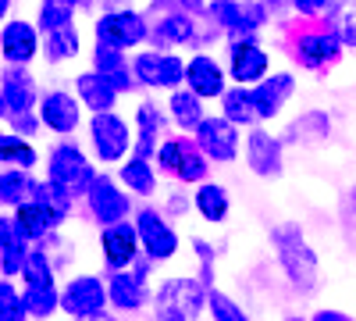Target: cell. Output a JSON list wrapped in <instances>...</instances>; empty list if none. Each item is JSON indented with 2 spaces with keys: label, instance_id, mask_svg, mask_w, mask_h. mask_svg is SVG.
<instances>
[{
  "label": "cell",
  "instance_id": "4",
  "mask_svg": "<svg viewBox=\"0 0 356 321\" xmlns=\"http://www.w3.org/2000/svg\"><path fill=\"white\" fill-rule=\"evenodd\" d=\"M47 179L54 186H61L68 196H86L97 179V168L75 143H57L47 157Z\"/></svg>",
  "mask_w": 356,
  "mask_h": 321
},
{
  "label": "cell",
  "instance_id": "51",
  "mask_svg": "<svg viewBox=\"0 0 356 321\" xmlns=\"http://www.w3.org/2000/svg\"><path fill=\"white\" fill-rule=\"evenodd\" d=\"M349 208H353V214H356V186H353V193H349Z\"/></svg>",
  "mask_w": 356,
  "mask_h": 321
},
{
  "label": "cell",
  "instance_id": "40",
  "mask_svg": "<svg viewBox=\"0 0 356 321\" xmlns=\"http://www.w3.org/2000/svg\"><path fill=\"white\" fill-rule=\"evenodd\" d=\"M25 318H33L29 304H25V293H18L15 282L4 279L0 282V321H25Z\"/></svg>",
  "mask_w": 356,
  "mask_h": 321
},
{
  "label": "cell",
  "instance_id": "22",
  "mask_svg": "<svg viewBox=\"0 0 356 321\" xmlns=\"http://www.w3.org/2000/svg\"><path fill=\"white\" fill-rule=\"evenodd\" d=\"M292 93H296V75H292V72H271L267 79H260V82L253 86V100H257L260 122L278 118Z\"/></svg>",
  "mask_w": 356,
  "mask_h": 321
},
{
  "label": "cell",
  "instance_id": "14",
  "mask_svg": "<svg viewBox=\"0 0 356 321\" xmlns=\"http://www.w3.org/2000/svg\"><path fill=\"white\" fill-rule=\"evenodd\" d=\"M40 107V90L36 79L25 72V65H8L4 79H0V111L4 118H15V114H29Z\"/></svg>",
  "mask_w": 356,
  "mask_h": 321
},
{
  "label": "cell",
  "instance_id": "43",
  "mask_svg": "<svg viewBox=\"0 0 356 321\" xmlns=\"http://www.w3.org/2000/svg\"><path fill=\"white\" fill-rule=\"evenodd\" d=\"M211 318L214 321H250V314L235 304L232 297L218 293V289H211Z\"/></svg>",
  "mask_w": 356,
  "mask_h": 321
},
{
  "label": "cell",
  "instance_id": "25",
  "mask_svg": "<svg viewBox=\"0 0 356 321\" xmlns=\"http://www.w3.org/2000/svg\"><path fill=\"white\" fill-rule=\"evenodd\" d=\"M186 86L193 93H200L203 100H221L225 97V68L214 61L211 54H196L193 61H189V68H186Z\"/></svg>",
  "mask_w": 356,
  "mask_h": 321
},
{
  "label": "cell",
  "instance_id": "54",
  "mask_svg": "<svg viewBox=\"0 0 356 321\" xmlns=\"http://www.w3.org/2000/svg\"><path fill=\"white\" fill-rule=\"evenodd\" d=\"M107 4H122V0H107Z\"/></svg>",
  "mask_w": 356,
  "mask_h": 321
},
{
  "label": "cell",
  "instance_id": "1",
  "mask_svg": "<svg viewBox=\"0 0 356 321\" xmlns=\"http://www.w3.org/2000/svg\"><path fill=\"white\" fill-rule=\"evenodd\" d=\"M271 246H275V253H278V265L285 268L289 282L300 289V293H314L321 268H317V253H314V246L307 243L303 228L296 225V221L275 225V228H271Z\"/></svg>",
  "mask_w": 356,
  "mask_h": 321
},
{
  "label": "cell",
  "instance_id": "6",
  "mask_svg": "<svg viewBox=\"0 0 356 321\" xmlns=\"http://www.w3.org/2000/svg\"><path fill=\"white\" fill-rule=\"evenodd\" d=\"M186 68L189 61L175 57L168 50H143L132 57V72L139 79V86H150V90H178L186 82Z\"/></svg>",
  "mask_w": 356,
  "mask_h": 321
},
{
  "label": "cell",
  "instance_id": "31",
  "mask_svg": "<svg viewBox=\"0 0 356 321\" xmlns=\"http://www.w3.org/2000/svg\"><path fill=\"white\" fill-rule=\"evenodd\" d=\"M36 179L29 175L25 168H4L0 175V200H4V208H22L36 196Z\"/></svg>",
  "mask_w": 356,
  "mask_h": 321
},
{
  "label": "cell",
  "instance_id": "29",
  "mask_svg": "<svg viewBox=\"0 0 356 321\" xmlns=\"http://www.w3.org/2000/svg\"><path fill=\"white\" fill-rule=\"evenodd\" d=\"M221 114L228 122L235 125H253L260 122V114H257V100H253V86H228L225 97H221Z\"/></svg>",
  "mask_w": 356,
  "mask_h": 321
},
{
  "label": "cell",
  "instance_id": "10",
  "mask_svg": "<svg viewBox=\"0 0 356 321\" xmlns=\"http://www.w3.org/2000/svg\"><path fill=\"white\" fill-rule=\"evenodd\" d=\"M107 304H111L107 282H100L97 275H75V279L65 285V293H61V307H65L72 318H79V321L104 314Z\"/></svg>",
  "mask_w": 356,
  "mask_h": 321
},
{
  "label": "cell",
  "instance_id": "23",
  "mask_svg": "<svg viewBox=\"0 0 356 321\" xmlns=\"http://www.w3.org/2000/svg\"><path fill=\"white\" fill-rule=\"evenodd\" d=\"M0 50H4L8 65H29L40 54V25L33 22H4V33H0Z\"/></svg>",
  "mask_w": 356,
  "mask_h": 321
},
{
  "label": "cell",
  "instance_id": "12",
  "mask_svg": "<svg viewBox=\"0 0 356 321\" xmlns=\"http://www.w3.org/2000/svg\"><path fill=\"white\" fill-rule=\"evenodd\" d=\"M150 265H154V257H139L129 272H114L111 275V282H107L111 307H118V311H139L146 304V297H150V289H146Z\"/></svg>",
  "mask_w": 356,
  "mask_h": 321
},
{
  "label": "cell",
  "instance_id": "19",
  "mask_svg": "<svg viewBox=\"0 0 356 321\" xmlns=\"http://www.w3.org/2000/svg\"><path fill=\"white\" fill-rule=\"evenodd\" d=\"M150 43H154L157 50L200 43V25H196L193 11L175 8V11H168V15H157V22H154V29H150Z\"/></svg>",
  "mask_w": 356,
  "mask_h": 321
},
{
  "label": "cell",
  "instance_id": "11",
  "mask_svg": "<svg viewBox=\"0 0 356 321\" xmlns=\"http://www.w3.org/2000/svg\"><path fill=\"white\" fill-rule=\"evenodd\" d=\"M139 246H143L139 228L129 218L125 221H114V225H104V232H100V250H104V260H107L111 272L132 268L136 260H139Z\"/></svg>",
  "mask_w": 356,
  "mask_h": 321
},
{
  "label": "cell",
  "instance_id": "2",
  "mask_svg": "<svg viewBox=\"0 0 356 321\" xmlns=\"http://www.w3.org/2000/svg\"><path fill=\"white\" fill-rule=\"evenodd\" d=\"M211 307V285L203 279H168L157 285L154 314L157 321H196Z\"/></svg>",
  "mask_w": 356,
  "mask_h": 321
},
{
  "label": "cell",
  "instance_id": "35",
  "mask_svg": "<svg viewBox=\"0 0 356 321\" xmlns=\"http://www.w3.org/2000/svg\"><path fill=\"white\" fill-rule=\"evenodd\" d=\"M328 29L346 43L356 47V0H332L328 4Z\"/></svg>",
  "mask_w": 356,
  "mask_h": 321
},
{
  "label": "cell",
  "instance_id": "33",
  "mask_svg": "<svg viewBox=\"0 0 356 321\" xmlns=\"http://www.w3.org/2000/svg\"><path fill=\"white\" fill-rule=\"evenodd\" d=\"M79 8H82V0H43V4H40V15H36L40 33L50 36V33H57V29L72 25V18H75Z\"/></svg>",
  "mask_w": 356,
  "mask_h": 321
},
{
  "label": "cell",
  "instance_id": "52",
  "mask_svg": "<svg viewBox=\"0 0 356 321\" xmlns=\"http://www.w3.org/2000/svg\"><path fill=\"white\" fill-rule=\"evenodd\" d=\"M0 11H4V15H8V11H11V0H0Z\"/></svg>",
  "mask_w": 356,
  "mask_h": 321
},
{
  "label": "cell",
  "instance_id": "38",
  "mask_svg": "<svg viewBox=\"0 0 356 321\" xmlns=\"http://www.w3.org/2000/svg\"><path fill=\"white\" fill-rule=\"evenodd\" d=\"M43 47H47V61L50 65L72 61V57L79 54V33H75V25H65V29H57V33H50L43 40Z\"/></svg>",
  "mask_w": 356,
  "mask_h": 321
},
{
  "label": "cell",
  "instance_id": "7",
  "mask_svg": "<svg viewBox=\"0 0 356 321\" xmlns=\"http://www.w3.org/2000/svg\"><path fill=\"white\" fill-rule=\"evenodd\" d=\"M228 75L239 86H257L271 75V54L260 47L257 36H232L228 40Z\"/></svg>",
  "mask_w": 356,
  "mask_h": 321
},
{
  "label": "cell",
  "instance_id": "9",
  "mask_svg": "<svg viewBox=\"0 0 356 321\" xmlns=\"http://www.w3.org/2000/svg\"><path fill=\"white\" fill-rule=\"evenodd\" d=\"M150 29L154 25L139 11H107L97 18V40H104L118 50H132V47L150 40Z\"/></svg>",
  "mask_w": 356,
  "mask_h": 321
},
{
  "label": "cell",
  "instance_id": "36",
  "mask_svg": "<svg viewBox=\"0 0 356 321\" xmlns=\"http://www.w3.org/2000/svg\"><path fill=\"white\" fill-rule=\"evenodd\" d=\"M33 200H36L40 208L50 214V221H54V228H57V225H61V221L68 218L72 200H75V196H68L61 186H54V182L47 179V182H40V186H36V196H33Z\"/></svg>",
  "mask_w": 356,
  "mask_h": 321
},
{
  "label": "cell",
  "instance_id": "28",
  "mask_svg": "<svg viewBox=\"0 0 356 321\" xmlns=\"http://www.w3.org/2000/svg\"><path fill=\"white\" fill-rule=\"evenodd\" d=\"M328 132H332V118L324 111H303L300 118H292L289 122V129H285V143H324L328 139Z\"/></svg>",
  "mask_w": 356,
  "mask_h": 321
},
{
  "label": "cell",
  "instance_id": "42",
  "mask_svg": "<svg viewBox=\"0 0 356 321\" xmlns=\"http://www.w3.org/2000/svg\"><path fill=\"white\" fill-rule=\"evenodd\" d=\"M125 65H129V61H125V50H118V47L97 40V47H93V68H97L100 75H107V72H114V68H125Z\"/></svg>",
  "mask_w": 356,
  "mask_h": 321
},
{
  "label": "cell",
  "instance_id": "41",
  "mask_svg": "<svg viewBox=\"0 0 356 321\" xmlns=\"http://www.w3.org/2000/svg\"><path fill=\"white\" fill-rule=\"evenodd\" d=\"M22 279H25V285H54V265L43 253V246L29 253V265H25Z\"/></svg>",
  "mask_w": 356,
  "mask_h": 321
},
{
  "label": "cell",
  "instance_id": "15",
  "mask_svg": "<svg viewBox=\"0 0 356 321\" xmlns=\"http://www.w3.org/2000/svg\"><path fill=\"white\" fill-rule=\"evenodd\" d=\"M86 203L89 211H93V218L100 225H114V221H125L129 211H132V200H129V189H122L111 175H97L93 186H89L86 193Z\"/></svg>",
  "mask_w": 356,
  "mask_h": 321
},
{
  "label": "cell",
  "instance_id": "16",
  "mask_svg": "<svg viewBox=\"0 0 356 321\" xmlns=\"http://www.w3.org/2000/svg\"><path fill=\"white\" fill-rule=\"evenodd\" d=\"M285 139L271 136L267 129L253 125L250 136H246V164L253 175H260V179H278L282 168H285Z\"/></svg>",
  "mask_w": 356,
  "mask_h": 321
},
{
  "label": "cell",
  "instance_id": "44",
  "mask_svg": "<svg viewBox=\"0 0 356 321\" xmlns=\"http://www.w3.org/2000/svg\"><path fill=\"white\" fill-rule=\"evenodd\" d=\"M8 125H11V132H18V136H36L40 132V125H43V118H40V111H29V114H15V118H8Z\"/></svg>",
  "mask_w": 356,
  "mask_h": 321
},
{
  "label": "cell",
  "instance_id": "55",
  "mask_svg": "<svg viewBox=\"0 0 356 321\" xmlns=\"http://www.w3.org/2000/svg\"><path fill=\"white\" fill-rule=\"evenodd\" d=\"M86 4H89V0H82V8H86Z\"/></svg>",
  "mask_w": 356,
  "mask_h": 321
},
{
  "label": "cell",
  "instance_id": "47",
  "mask_svg": "<svg viewBox=\"0 0 356 321\" xmlns=\"http://www.w3.org/2000/svg\"><path fill=\"white\" fill-rule=\"evenodd\" d=\"M193 250L200 253V260H203V265H214V250H211V246H207L203 240H193Z\"/></svg>",
  "mask_w": 356,
  "mask_h": 321
},
{
  "label": "cell",
  "instance_id": "21",
  "mask_svg": "<svg viewBox=\"0 0 356 321\" xmlns=\"http://www.w3.org/2000/svg\"><path fill=\"white\" fill-rule=\"evenodd\" d=\"M29 232L18 225V218H11V214H4L0 218V272H4V279H15V275H22L25 272V265H29Z\"/></svg>",
  "mask_w": 356,
  "mask_h": 321
},
{
  "label": "cell",
  "instance_id": "3",
  "mask_svg": "<svg viewBox=\"0 0 356 321\" xmlns=\"http://www.w3.org/2000/svg\"><path fill=\"white\" fill-rule=\"evenodd\" d=\"M157 168L164 175H175L178 182H207V171H211V157L203 154V147L196 139L182 136H171L161 139L157 147Z\"/></svg>",
  "mask_w": 356,
  "mask_h": 321
},
{
  "label": "cell",
  "instance_id": "30",
  "mask_svg": "<svg viewBox=\"0 0 356 321\" xmlns=\"http://www.w3.org/2000/svg\"><path fill=\"white\" fill-rule=\"evenodd\" d=\"M193 208L200 211V218H203V221H211V225L225 221V218H228V211H232L228 189H225V186H218V182H200V186H196V196H193Z\"/></svg>",
  "mask_w": 356,
  "mask_h": 321
},
{
  "label": "cell",
  "instance_id": "13",
  "mask_svg": "<svg viewBox=\"0 0 356 321\" xmlns=\"http://www.w3.org/2000/svg\"><path fill=\"white\" fill-rule=\"evenodd\" d=\"M342 47H346V43L332 33V29H307V33L296 36L292 54H296V61H300L303 68L324 72L328 65H335L339 57H342Z\"/></svg>",
  "mask_w": 356,
  "mask_h": 321
},
{
  "label": "cell",
  "instance_id": "46",
  "mask_svg": "<svg viewBox=\"0 0 356 321\" xmlns=\"http://www.w3.org/2000/svg\"><path fill=\"white\" fill-rule=\"evenodd\" d=\"M260 4L267 8V15H285V11H292V0H260Z\"/></svg>",
  "mask_w": 356,
  "mask_h": 321
},
{
  "label": "cell",
  "instance_id": "20",
  "mask_svg": "<svg viewBox=\"0 0 356 321\" xmlns=\"http://www.w3.org/2000/svg\"><path fill=\"white\" fill-rule=\"evenodd\" d=\"M36 111H40V118H43V125L50 132L72 136L79 129V118H82V100L72 97V93H65V90H50V93L40 97V107Z\"/></svg>",
  "mask_w": 356,
  "mask_h": 321
},
{
  "label": "cell",
  "instance_id": "8",
  "mask_svg": "<svg viewBox=\"0 0 356 321\" xmlns=\"http://www.w3.org/2000/svg\"><path fill=\"white\" fill-rule=\"evenodd\" d=\"M89 139H93V150L100 161H122L132 143H136V132L129 129L125 118H118L114 111H104V114H93L89 118Z\"/></svg>",
  "mask_w": 356,
  "mask_h": 321
},
{
  "label": "cell",
  "instance_id": "37",
  "mask_svg": "<svg viewBox=\"0 0 356 321\" xmlns=\"http://www.w3.org/2000/svg\"><path fill=\"white\" fill-rule=\"evenodd\" d=\"M15 218H18V225L29 232V240H47L50 236V232H54V221H50V214L40 208V203L36 200H29V203H22V208H15Z\"/></svg>",
  "mask_w": 356,
  "mask_h": 321
},
{
  "label": "cell",
  "instance_id": "5",
  "mask_svg": "<svg viewBox=\"0 0 356 321\" xmlns=\"http://www.w3.org/2000/svg\"><path fill=\"white\" fill-rule=\"evenodd\" d=\"M207 18L228 36H260V29L271 22L260 0H211Z\"/></svg>",
  "mask_w": 356,
  "mask_h": 321
},
{
  "label": "cell",
  "instance_id": "34",
  "mask_svg": "<svg viewBox=\"0 0 356 321\" xmlns=\"http://www.w3.org/2000/svg\"><path fill=\"white\" fill-rule=\"evenodd\" d=\"M0 161H4V168H25L29 171L40 161V154H36V147L25 136L4 132V136H0Z\"/></svg>",
  "mask_w": 356,
  "mask_h": 321
},
{
  "label": "cell",
  "instance_id": "17",
  "mask_svg": "<svg viewBox=\"0 0 356 321\" xmlns=\"http://www.w3.org/2000/svg\"><path fill=\"white\" fill-rule=\"evenodd\" d=\"M136 228H139V240L146 257L154 260H168L178 253V232L164 221V214L157 208H139L136 211Z\"/></svg>",
  "mask_w": 356,
  "mask_h": 321
},
{
  "label": "cell",
  "instance_id": "48",
  "mask_svg": "<svg viewBox=\"0 0 356 321\" xmlns=\"http://www.w3.org/2000/svg\"><path fill=\"white\" fill-rule=\"evenodd\" d=\"M310 321H353L349 314H342V311H317Z\"/></svg>",
  "mask_w": 356,
  "mask_h": 321
},
{
  "label": "cell",
  "instance_id": "24",
  "mask_svg": "<svg viewBox=\"0 0 356 321\" xmlns=\"http://www.w3.org/2000/svg\"><path fill=\"white\" fill-rule=\"evenodd\" d=\"M171 114H164L154 100H143L136 107V143H132V154L136 157H157V136L164 132Z\"/></svg>",
  "mask_w": 356,
  "mask_h": 321
},
{
  "label": "cell",
  "instance_id": "49",
  "mask_svg": "<svg viewBox=\"0 0 356 321\" xmlns=\"http://www.w3.org/2000/svg\"><path fill=\"white\" fill-rule=\"evenodd\" d=\"M178 4H182L186 11H193V15H196V11H207V4H203V0H178Z\"/></svg>",
  "mask_w": 356,
  "mask_h": 321
},
{
  "label": "cell",
  "instance_id": "32",
  "mask_svg": "<svg viewBox=\"0 0 356 321\" xmlns=\"http://www.w3.org/2000/svg\"><path fill=\"white\" fill-rule=\"evenodd\" d=\"M118 179H122L125 189L136 193V196H150V193L157 189V171H154V164L146 161V157H136V154L122 164V175H118Z\"/></svg>",
  "mask_w": 356,
  "mask_h": 321
},
{
  "label": "cell",
  "instance_id": "50",
  "mask_svg": "<svg viewBox=\"0 0 356 321\" xmlns=\"http://www.w3.org/2000/svg\"><path fill=\"white\" fill-rule=\"evenodd\" d=\"M86 321H118V318H111V314H97V318H86Z\"/></svg>",
  "mask_w": 356,
  "mask_h": 321
},
{
  "label": "cell",
  "instance_id": "18",
  "mask_svg": "<svg viewBox=\"0 0 356 321\" xmlns=\"http://www.w3.org/2000/svg\"><path fill=\"white\" fill-rule=\"evenodd\" d=\"M196 143L203 147V154L218 161V164H228L239 154V125L228 122L225 114L221 118H203V125L196 129Z\"/></svg>",
  "mask_w": 356,
  "mask_h": 321
},
{
  "label": "cell",
  "instance_id": "45",
  "mask_svg": "<svg viewBox=\"0 0 356 321\" xmlns=\"http://www.w3.org/2000/svg\"><path fill=\"white\" fill-rule=\"evenodd\" d=\"M332 0H292V11L300 18H321L324 11H328Z\"/></svg>",
  "mask_w": 356,
  "mask_h": 321
},
{
  "label": "cell",
  "instance_id": "27",
  "mask_svg": "<svg viewBox=\"0 0 356 321\" xmlns=\"http://www.w3.org/2000/svg\"><path fill=\"white\" fill-rule=\"evenodd\" d=\"M168 114H171V125H178L182 132H196L200 125H203V97L200 93H193L189 86L182 90H171V97H168Z\"/></svg>",
  "mask_w": 356,
  "mask_h": 321
},
{
  "label": "cell",
  "instance_id": "39",
  "mask_svg": "<svg viewBox=\"0 0 356 321\" xmlns=\"http://www.w3.org/2000/svg\"><path fill=\"white\" fill-rule=\"evenodd\" d=\"M25 304H29V314L47 321L57 307H61V293L54 285H25Z\"/></svg>",
  "mask_w": 356,
  "mask_h": 321
},
{
  "label": "cell",
  "instance_id": "26",
  "mask_svg": "<svg viewBox=\"0 0 356 321\" xmlns=\"http://www.w3.org/2000/svg\"><path fill=\"white\" fill-rule=\"evenodd\" d=\"M75 97L82 100V107H89L93 114H104V111H114V104H118V93L114 86L93 68V72H82L79 79H75Z\"/></svg>",
  "mask_w": 356,
  "mask_h": 321
},
{
  "label": "cell",
  "instance_id": "53",
  "mask_svg": "<svg viewBox=\"0 0 356 321\" xmlns=\"http://www.w3.org/2000/svg\"><path fill=\"white\" fill-rule=\"evenodd\" d=\"M289 321H303V318H296V314H292V318H289Z\"/></svg>",
  "mask_w": 356,
  "mask_h": 321
}]
</instances>
